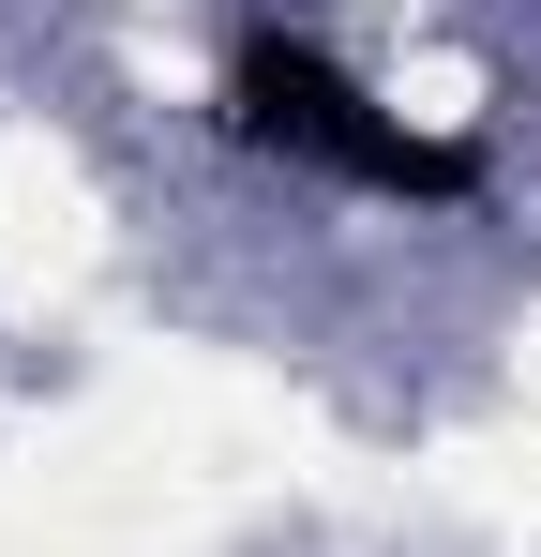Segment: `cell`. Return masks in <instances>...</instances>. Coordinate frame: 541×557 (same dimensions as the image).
Listing matches in <instances>:
<instances>
[{
  "label": "cell",
  "mask_w": 541,
  "mask_h": 557,
  "mask_svg": "<svg viewBox=\"0 0 541 557\" xmlns=\"http://www.w3.org/2000/svg\"><path fill=\"white\" fill-rule=\"evenodd\" d=\"M226 136L256 166H301V182H347V196H391V211H481V136H422L406 106H376L316 46V30H241L226 46Z\"/></svg>",
  "instance_id": "6da1fadb"
}]
</instances>
